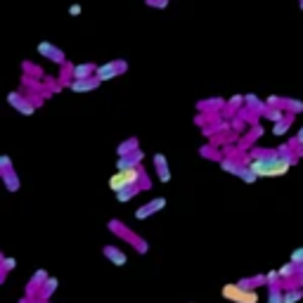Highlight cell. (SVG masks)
I'll use <instances>...</instances> for the list:
<instances>
[{
    "label": "cell",
    "mask_w": 303,
    "mask_h": 303,
    "mask_svg": "<svg viewBox=\"0 0 303 303\" xmlns=\"http://www.w3.org/2000/svg\"><path fill=\"white\" fill-rule=\"evenodd\" d=\"M147 8H156V10H166L168 8V0H145Z\"/></svg>",
    "instance_id": "obj_33"
},
{
    "label": "cell",
    "mask_w": 303,
    "mask_h": 303,
    "mask_svg": "<svg viewBox=\"0 0 303 303\" xmlns=\"http://www.w3.org/2000/svg\"><path fill=\"white\" fill-rule=\"evenodd\" d=\"M225 104H227V102H223L220 97H213V100H202L199 104H197V109H199V111H204V114H206V111H209V114H213V111H218V109H223Z\"/></svg>",
    "instance_id": "obj_16"
},
{
    "label": "cell",
    "mask_w": 303,
    "mask_h": 303,
    "mask_svg": "<svg viewBox=\"0 0 303 303\" xmlns=\"http://www.w3.org/2000/svg\"><path fill=\"white\" fill-rule=\"evenodd\" d=\"M140 149V140L138 138H126L121 145L116 147V156L121 159V156H128V154H135Z\"/></svg>",
    "instance_id": "obj_11"
},
{
    "label": "cell",
    "mask_w": 303,
    "mask_h": 303,
    "mask_svg": "<svg viewBox=\"0 0 303 303\" xmlns=\"http://www.w3.org/2000/svg\"><path fill=\"white\" fill-rule=\"evenodd\" d=\"M8 102H10V107H15L22 116H33L36 114V104L29 97H24L22 93H17V90L8 93Z\"/></svg>",
    "instance_id": "obj_5"
},
{
    "label": "cell",
    "mask_w": 303,
    "mask_h": 303,
    "mask_svg": "<svg viewBox=\"0 0 303 303\" xmlns=\"http://www.w3.org/2000/svg\"><path fill=\"white\" fill-rule=\"evenodd\" d=\"M102 83L97 78H86V81H71L69 83V90L71 93H90V90H97Z\"/></svg>",
    "instance_id": "obj_10"
},
{
    "label": "cell",
    "mask_w": 303,
    "mask_h": 303,
    "mask_svg": "<svg viewBox=\"0 0 303 303\" xmlns=\"http://www.w3.org/2000/svg\"><path fill=\"white\" fill-rule=\"evenodd\" d=\"M220 168L225 173H230V175H237L239 178L241 168H244V163L237 161V159H230V156H223V161H220Z\"/></svg>",
    "instance_id": "obj_14"
},
{
    "label": "cell",
    "mask_w": 303,
    "mask_h": 303,
    "mask_svg": "<svg viewBox=\"0 0 303 303\" xmlns=\"http://www.w3.org/2000/svg\"><path fill=\"white\" fill-rule=\"evenodd\" d=\"M3 183L8 187V192H19V187H22V180L17 173H8V175H3Z\"/></svg>",
    "instance_id": "obj_21"
},
{
    "label": "cell",
    "mask_w": 303,
    "mask_h": 303,
    "mask_svg": "<svg viewBox=\"0 0 303 303\" xmlns=\"http://www.w3.org/2000/svg\"><path fill=\"white\" fill-rule=\"evenodd\" d=\"M298 3H301V0H298Z\"/></svg>",
    "instance_id": "obj_37"
},
{
    "label": "cell",
    "mask_w": 303,
    "mask_h": 303,
    "mask_svg": "<svg viewBox=\"0 0 303 303\" xmlns=\"http://www.w3.org/2000/svg\"><path fill=\"white\" fill-rule=\"evenodd\" d=\"M291 124H294V114H287L284 121H280V124L272 126V135H284V133L291 128Z\"/></svg>",
    "instance_id": "obj_22"
},
{
    "label": "cell",
    "mask_w": 303,
    "mask_h": 303,
    "mask_svg": "<svg viewBox=\"0 0 303 303\" xmlns=\"http://www.w3.org/2000/svg\"><path fill=\"white\" fill-rule=\"evenodd\" d=\"M47 280H50V275H47V270H43V268H40V270H36V272H33L31 282H29V291H31V294H29V296H33V289H36V287H38V289H43V284H45Z\"/></svg>",
    "instance_id": "obj_17"
},
{
    "label": "cell",
    "mask_w": 303,
    "mask_h": 303,
    "mask_svg": "<svg viewBox=\"0 0 303 303\" xmlns=\"http://www.w3.org/2000/svg\"><path fill=\"white\" fill-rule=\"evenodd\" d=\"M261 135H263V131H261L258 126H254V128H251V133H249V135H247V138L241 140V145H247V147H251V142H254V140H258Z\"/></svg>",
    "instance_id": "obj_30"
},
{
    "label": "cell",
    "mask_w": 303,
    "mask_h": 303,
    "mask_svg": "<svg viewBox=\"0 0 303 303\" xmlns=\"http://www.w3.org/2000/svg\"><path fill=\"white\" fill-rule=\"evenodd\" d=\"M199 154L204 156V159H213V161H223V154L220 152H216V147H211V145H204V147H199Z\"/></svg>",
    "instance_id": "obj_25"
},
{
    "label": "cell",
    "mask_w": 303,
    "mask_h": 303,
    "mask_svg": "<svg viewBox=\"0 0 303 303\" xmlns=\"http://www.w3.org/2000/svg\"><path fill=\"white\" fill-rule=\"evenodd\" d=\"M140 192H145V187L142 185H135V187H126L124 192H118L116 195V202L118 204H126V202H131L133 197H138Z\"/></svg>",
    "instance_id": "obj_18"
},
{
    "label": "cell",
    "mask_w": 303,
    "mask_h": 303,
    "mask_svg": "<svg viewBox=\"0 0 303 303\" xmlns=\"http://www.w3.org/2000/svg\"><path fill=\"white\" fill-rule=\"evenodd\" d=\"M152 161H154V168H156L159 180H161V183H171V168H168L166 156H163V154H154V156H152Z\"/></svg>",
    "instance_id": "obj_9"
},
{
    "label": "cell",
    "mask_w": 303,
    "mask_h": 303,
    "mask_svg": "<svg viewBox=\"0 0 303 303\" xmlns=\"http://www.w3.org/2000/svg\"><path fill=\"white\" fill-rule=\"evenodd\" d=\"M135 185H142L145 190H149V178H147V171L145 168H133V171H116L111 178H109V190L118 195L124 192L126 187H135Z\"/></svg>",
    "instance_id": "obj_1"
},
{
    "label": "cell",
    "mask_w": 303,
    "mask_h": 303,
    "mask_svg": "<svg viewBox=\"0 0 303 303\" xmlns=\"http://www.w3.org/2000/svg\"><path fill=\"white\" fill-rule=\"evenodd\" d=\"M268 303H284V289L282 287L268 289Z\"/></svg>",
    "instance_id": "obj_26"
},
{
    "label": "cell",
    "mask_w": 303,
    "mask_h": 303,
    "mask_svg": "<svg viewBox=\"0 0 303 303\" xmlns=\"http://www.w3.org/2000/svg\"><path fill=\"white\" fill-rule=\"evenodd\" d=\"M294 275H298V265H294V263H291V261H289L287 265H282V268H280V277H282V284H287V282L291 280V277H294Z\"/></svg>",
    "instance_id": "obj_20"
},
{
    "label": "cell",
    "mask_w": 303,
    "mask_h": 303,
    "mask_svg": "<svg viewBox=\"0 0 303 303\" xmlns=\"http://www.w3.org/2000/svg\"><path fill=\"white\" fill-rule=\"evenodd\" d=\"M298 275H303V265H301V268H298Z\"/></svg>",
    "instance_id": "obj_36"
},
{
    "label": "cell",
    "mask_w": 303,
    "mask_h": 303,
    "mask_svg": "<svg viewBox=\"0 0 303 303\" xmlns=\"http://www.w3.org/2000/svg\"><path fill=\"white\" fill-rule=\"evenodd\" d=\"M223 298L232 303H258L256 289H244L239 284H225L223 287Z\"/></svg>",
    "instance_id": "obj_2"
},
{
    "label": "cell",
    "mask_w": 303,
    "mask_h": 303,
    "mask_svg": "<svg viewBox=\"0 0 303 303\" xmlns=\"http://www.w3.org/2000/svg\"><path fill=\"white\" fill-rule=\"evenodd\" d=\"M69 67V78L71 81H86L93 78L97 74V67L93 62H83V64H67Z\"/></svg>",
    "instance_id": "obj_6"
},
{
    "label": "cell",
    "mask_w": 303,
    "mask_h": 303,
    "mask_svg": "<svg viewBox=\"0 0 303 303\" xmlns=\"http://www.w3.org/2000/svg\"><path fill=\"white\" fill-rule=\"evenodd\" d=\"M282 109L287 111V114H301L303 111V102L301 100H291V97H282Z\"/></svg>",
    "instance_id": "obj_19"
},
{
    "label": "cell",
    "mask_w": 303,
    "mask_h": 303,
    "mask_svg": "<svg viewBox=\"0 0 303 303\" xmlns=\"http://www.w3.org/2000/svg\"><path fill=\"white\" fill-rule=\"evenodd\" d=\"M36 52H38L40 57H45L47 62L64 64V67H67V52H64L62 47L52 45L50 40H43V43H38V45H36Z\"/></svg>",
    "instance_id": "obj_4"
},
{
    "label": "cell",
    "mask_w": 303,
    "mask_h": 303,
    "mask_svg": "<svg viewBox=\"0 0 303 303\" xmlns=\"http://www.w3.org/2000/svg\"><path fill=\"white\" fill-rule=\"evenodd\" d=\"M244 107L251 109V111H256V114H261V116H263V111H265V107H268V104H265V102L261 100L258 95L247 93V95H244Z\"/></svg>",
    "instance_id": "obj_12"
},
{
    "label": "cell",
    "mask_w": 303,
    "mask_h": 303,
    "mask_svg": "<svg viewBox=\"0 0 303 303\" xmlns=\"http://www.w3.org/2000/svg\"><path fill=\"white\" fill-rule=\"evenodd\" d=\"M126 69H128V64H126L124 59H114V62L100 64V67H97V74H95V78H97L100 83H104V81H111V78H118L121 74H126Z\"/></svg>",
    "instance_id": "obj_3"
},
{
    "label": "cell",
    "mask_w": 303,
    "mask_h": 303,
    "mask_svg": "<svg viewBox=\"0 0 303 303\" xmlns=\"http://www.w3.org/2000/svg\"><path fill=\"white\" fill-rule=\"evenodd\" d=\"M239 178L244 180V183H249V185H251V183H256V180H258V175L251 171L249 166H244V168H241V173H239Z\"/></svg>",
    "instance_id": "obj_31"
},
{
    "label": "cell",
    "mask_w": 303,
    "mask_h": 303,
    "mask_svg": "<svg viewBox=\"0 0 303 303\" xmlns=\"http://www.w3.org/2000/svg\"><path fill=\"white\" fill-rule=\"evenodd\" d=\"M291 145H294V147H303V126H301V131L296 133V138H291Z\"/></svg>",
    "instance_id": "obj_34"
},
{
    "label": "cell",
    "mask_w": 303,
    "mask_h": 303,
    "mask_svg": "<svg viewBox=\"0 0 303 303\" xmlns=\"http://www.w3.org/2000/svg\"><path fill=\"white\" fill-rule=\"evenodd\" d=\"M263 118H265V121H270V124L275 126V124H280V121H284V118H287V111H284L282 107H265Z\"/></svg>",
    "instance_id": "obj_13"
},
{
    "label": "cell",
    "mask_w": 303,
    "mask_h": 303,
    "mask_svg": "<svg viewBox=\"0 0 303 303\" xmlns=\"http://www.w3.org/2000/svg\"><path fill=\"white\" fill-rule=\"evenodd\" d=\"M57 287H59V282L54 280V277H50V280L43 284V289H40V298H43V301H47V298H50V294H52Z\"/></svg>",
    "instance_id": "obj_27"
},
{
    "label": "cell",
    "mask_w": 303,
    "mask_h": 303,
    "mask_svg": "<svg viewBox=\"0 0 303 303\" xmlns=\"http://www.w3.org/2000/svg\"><path fill=\"white\" fill-rule=\"evenodd\" d=\"M237 116L244 121V124H251V126H256V121L261 118V114H256V111H251V109H247V107H241L239 111H237Z\"/></svg>",
    "instance_id": "obj_23"
},
{
    "label": "cell",
    "mask_w": 303,
    "mask_h": 303,
    "mask_svg": "<svg viewBox=\"0 0 303 303\" xmlns=\"http://www.w3.org/2000/svg\"><path fill=\"white\" fill-rule=\"evenodd\" d=\"M102 254H104V256H107L114 265H126V261H128L124 251L116 249V247H104V249H102Z\"/></svg>",
    "instance_id": "obj_15"
},
{
    "label": "cell",
    "mask_w": 303,
    "mask_h": 303,
    "mask_svg": "<svg viewBox=\"0 0 303 303\" xmlns=\"http://www.w3.org/2000/svg\"><path fill=\"white\" fill-rule=\"evenodd\" d=\"M81 12H83V8H81V5H71V8H69V15L71 17H78Z\"/></svg>",
    "instance_id": "obj_35"
},
{
    "label": "cell",
    "mask_w": 303,
    "mask_h": 303,
    "mask_svg": "<svg viewBox=\"0 0 303 303\" xmlns=\"http://www.w3.org/2000/svg\"><path fill=\"white\" fill-rule=\"evenodd\" d=\"M8 173H15V168H12V159H10L8 154L0 156V175H8Z\"/></svg>",
    "instance_id": "obj_29"
},
{
    "label": "cell",
    "mask_w": 303,
    "mask_h": 303,
    "mask_svg": "<svg viewBox=\"0 0 303 303\" xmlns=\"http://www.w3.org/2000/svg\"><path fill=\"white\" fill-rule=\"evenodd\" d=\"M289 261H291L294 265H298V268H301V265H303V247H298V249L291 251V258H289Z\"/></svg>",
    "instance_id": "obj_32"
},
{
    "label": "cell",
    "mask_w": 303,
    "mask_h": 303,
    "mask_svg": "<svg viewBox=\"0 0 303 303\" xmlns=\"http://www.w3.org/2000/svg\"><path fill=\"white\" fill-rule=\"evenodd\" d=\"M166 206V197H156V199H152V202H147V204H142L140 209L135 211V218L138 220H145V218H149V216H154V213H159V211Z\"/></svg>",
    "instance_id": "obj_7"
},
{
    "label": "cell",
    "mask_w": 303,
    "mask_h": 303,
    "mask_svg": "<svg viewBox=\"0 0 303 303\" xmlns=\"http://www.w3.org/2000/svg\"><path fill=\"white\" fill-rule=\"evenodd\" d=\"M301 298H303V289L301 287L284 289V303H298Z\"/></svg>",
    "instance_id": "obj_24"
},
{
    "label": "cell",
    "mask_w": 303,
    "mask_h": 303,
    "mask_svg": "<svg viewBox=\"0 0 303 303\" xmlns=\"http://www.w3.org/2000/svg\"><path fill=\"white\" fill-rule=\"evenodd\" d=\"M265 287H282L280 270H270V272H265Z\"/></svg>",
    "instance_id": "obj_28"
},
{
    "label": "cell",
    "mask_w": 303,
    "mask_h": 303,
    "mask_svg": "<svg viewBox=\"0 0 303 303\" xmlns=\"http://www.w3.org/2000/svg\"><path fill=\"white\" fill-rule=\"evenodd\" d=\"M142 159H145V152H142V149H138L135 154L121 156V159H116V171H133V168H140Z\"/></svg>",
    "instance_id": "obj_8"
}]
</instances>
